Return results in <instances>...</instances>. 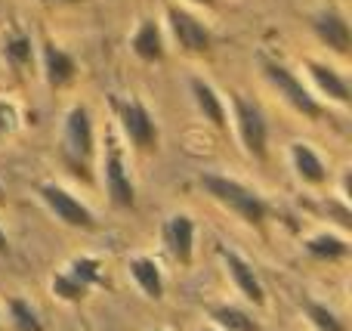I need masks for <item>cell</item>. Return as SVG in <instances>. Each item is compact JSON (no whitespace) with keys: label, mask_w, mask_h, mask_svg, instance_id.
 Segmentation results:
<instances>
[{"label":"cell","mask_w":352,"mask_h":331,"mask_svg":"<svg viewBox=\"0 0 352 331\" xmlns=\"http://www.w3.org/2000/svg\"><path fill=\"white\" fill-rule=\"evenodd\" d=\"M198 183L213 202L223 204L226 211H232V214L241 223H248V226L260 229L263 223L272 217V204H269L254 186L241 183V180L226 177V173H201Z\"/></svg>","instance_id":"6da1fadb"},{"label":"cell","mask_w":352,"mask_h":331,"mask_svg":"<svg viewBox=\"0 0 352 331\" xmlns=\"http://www.w3.org/2000/svg\"><path fill=\"white\" fill-rule=\"evenodd\" d=\"M62 158L78 177L90 180L93 158H96V130H93L90 109L80 103H74L62 121Z\"/></svg>","instance_id":"7a4b0ae2"},{"label":"cell","mask_w":352,"mask_h":331,"mask_svg":"<svg viewBox=\"0 0 352 331\" xmlns=\"http://www.w3.org/2000/svg\"><path fill=\"white\" fill-rule=\"evenodd\" d=\"M105 146H102V183L105 195L118 211H130L136 204V183L130 177L127 155H124V142L115 130H105Z\"/></svg>","instance_id":"3957f363"},{"label":"cell","mask_w":352,"mask_h":331,"mask_svg":"<svg viewBox=\"0 0 352 331\" xmlns=\"http://www.w3.org/2000/svg\"><path fill=\"white\" fill-rule=\"evenodd\" d=\"M263 78H266L269 87H272V90L278 93L297 115H303L306 121H322L324 118V103H318L316 93H312L309 87H306L303 81L285 65V62L269 59L266 56V59H263Z\"/></svg>","instance_id":"277c9868"},{"label":"cell","mask_w":352,"mask_h":331,"mask_svg":"<svg viewBox=\"0 0 352 331\" xmlns=\"http://www.w3.org/2000/svg\"><path fill=\"white\" fill-rule=\"evenodd\" d=\"M115 118H118V127H121L124 140L136 152H158V140H161L158 118L152 115V109L140 96L115 99Z\"/></svg>","instance_id":"5b68a950"},{"label":"cell","mask_w":352,"mask_h":331,"mask_svg":"<svg viewBox=\"0 0 352 331\" xmlns=\"http://www.w3.org/2000/svg\"><path fill=\"white\" fill-rule=\"evenodd\" d=\"M105 285L102 264L96 257H74L62 266L59 273H53L50 279V291L65 303H80L93 288Z\"/></svg>","instance_id":"8992f818"},{"label":"cell","mask_w":352,"mask_h":331,"mask_svg":"<svg viewBox=\"0 0 352 331\" xmlns=\"http://www.w3.org/2000/svg\"><path fill=\"white\" fill-rule=\"evenodd\" d=\"M229 103H232V121H235V134L241 149L250 158L263 161L269 149V121L263 115V109L254 99L244 96V93H232Z\"/></svg>","instance_id":"52a82bcc"},{"label":"cell","mask_w":352,"mask_h":331,"mask_svg":"<svg viewBox=\"0 0 352 331\" xmlns=\"http://www.w3.org/2000/svg\"><path fill=\"white\" fill-rule=\"evenodd\" d=\"M37 195H41V202L47 204V211L59 223H65V226H72V229H84V233L96 229V217H93V211L87 208L74 192H68L65 186L47 180V183L37 186Z\"/></svg>","instance_id":"ba28073f"},{"label":"cell","mask_w":352,"mask_h":331,"mask_svg":"<svg viewBox=\"0 0 352 331\" xmlns=\"http://www.w3.org/2000/svg\"><path fill=\"white\" fill-rule=\"evenodd\" d=\"M167 28H170L176 47L188 56H207L213 47V34L201 19H195L188 10L170 3L167 6Z\"/></svg>","instance_id":"9c48e42d"},{"label":"cell","mask_w":352,"mask_h":331,"mask_svg":"<svg viewBox=\"0 0 352 331\" xmlns=\"http://www.w3.org/2000/svg\"><path fill=\"white\" fill-rule=\"evenodd\" d=\"M309 28H312V34L318 37V43H324L331 53L349 56L352 28H349V19L343 16V10H337V6H322L318 12H312Z\"/></svg>","instance_id":"30bf717a"},{"label":"cell","mask_w":352,"mask_h":331,"mask_svg":"<svg viewBox=\"0 0 352 331\" xmlns=\"http://www.w3.org/2000/svg\"><path fill=\"white\" fill-rule=\"evenodd\" d=\"M217 254H219V260H223L226 273H229L232 285L241 291L244 301L254 303V307H266V291H263V282H260V276L254 273L250 260L241 257L235 248H226V245H219Z\"/></svg>","instance_id":"8fae6325"},{"label":"cell","mask_w":352,"mask_h":331,"mask_svg":"<svg viewBox=\"0 0 352 331\" xmlns=\"http://www.w3.org/2000/svg\"><path fill=\"white\" fill-rule=\"evenodd\" d=\"M195 233H198V226H195V220L188 214H170L164 220V226H161V242H164L167 254L176 260L179 266H192L195 260Z\"/></svg>","instance_id":"7c38bea8"},{"label":"cell","mask_w":352,"mask_h":331,"mask_svg":"<svg viewBox=\"0 0 352 331\" xmlns=\"http://www.w3.org/2000/svg\"><path fill=\"white\" fill-rule=\"evenodd\" d=\"M188 93H192V103H195V109H198V115L204 118L213 130L226 134V130H229V111H226V103L217 93V87H213L210 81H204L201 74H192V78H188Z\"/></svg>","instance_id":"4fadbf2b"},{"label":"cell","mask_w":352,"mask_h":331,"mask_svg":"<svg viewBox=\"0 0 352 331\" xmlns=\"http://www.w3.org/2000/svg\"><path fill=\"white\" fill-rule=\"evenodd\" d=\"M303 65H306V74H309L312 87L318 90L322 99H328V103H334V105H349L352 103L349 81L343 78L337 68L324 65V62H318V59H306Z\"/></svg>","instance_id":"5bb4252c"},{"label":"cell","mask_w":352,"mask_h":331,"mask_svg":"<svg viewBox=\"0 0 352 331\" xmlns=\"http://www.w3.org/2000/svg\"><path fill=\"white\" fill-rule=\"evenodd\" d=\"M41 65H43V78H47V84L53 87V90L68 87L74 81V74H78V62H74V56L68 53V50L56 47L53 41H47L41 47Z\"/></svg>","instance_id":"9a60e30c"},{"label":"cell","mask_w":352,"mask_h":331,"mask_svg":"<svg viewBox=\"0 0 352 331\" xmlns=\"http://www.w3.org/2000/svg\"><path fill=\"white\" fill-rule=\"evenodd\" d=\"M287 158H291V167H294L300 183H306V186L328 183V164H324V158L309 146V142H303V140L294 142V146L287 149Z\"/></svg>","instance_id":"2e32d148"},{"label":"cell","mask_w":352,"mask_h":331,"mask_svg":"<svg viewBox=\"0 0 352 331\" xmlns=\"http://www.w3.org/2000/svg\"><path fill=\"white\" fill-rule=\"evenodd\" d=\"M130 50H133V56L140 62H148V65L161 62V59H164V53H167L161 25L155 22V19H142V22L136 25L133 37H130Z\"/></svg>","instance_id":"e0dca14e"},{"label":"cell","mask_w":352,"mask_h":331,"mask_svg":"<svg viewBox=\"0 0 352 331\" xmlns=\"http://www.w3.org/2000/svg\"><path fill=\"white\" fill-rule=\"evenodd\" d=\"M127 270H130V276H133L136 288H140L146 297H152V301H161V297H164V273H161V266L155 257L136 254V257H130Z\"/></svg>","instance_id":"ac0fdd59"},{"label":"cell","mask_w":352,"mask_h":331,"mask_svg":"<svg viewBox=\"0 0 352 331\" xmlns=\"http://www.w3.org/2000/svg\"><path fill=\"white\" fill-rule=\"evenodd\" d=\"M303 248H306V254H309L312 260H328V264L349 257V242H346V235H343V233H331V229L309 235V239L303 242Z\"/></svg>","instance_id":"d6986e66"},{"label":"cell","mask_w":352,"mask_h":331,"mask_svg":"<svg viewBox=\"0 0 352 331\" xmlns=\"http://www.w3.org/2000/svg\"><path fill=\"white\" fill-rule=\"evenodd\" d=\"M210 319H213V328H219V331H263L260 322H256L248 310L235 307V303L210 307Z\"/></svg>","instance_id":"ffe728a7"},{"label":"cell","mask_w":352,"mask_h":331,"mask_svg":"<svg viewBox=\"0 0 352 331\" xmlns=\"http://www.w3.org/2000/svg\"><path fill=\"white\" fill-rule=\"evenodd\" d=\"M3 59L12 68H25L34 59V43H31V37L25 31H12V34L3 37Z\"/></svg>","instance_id":"44dd1931"},{"label":"cell","mask_w":352,"mask_h":331,"mask_svg":"<svg viewBox=\"0 0 352 331\" xmlns=\"http://www.w3.org/2000/svg\"><path fill=\"white\" fill-rule=\"evenodd\" d=\"M303 313H306V319L312 322V328H316V331H346V325H343L340 316H337L334 310H331L328 303H322V301L306 297V301H303Z\"/></svg>","instance_id":"7402d4cb"},{"label":"cell","mask_w":352,"mask_h":331,"mask_svg":"<svg viewBox=\"0 0 352 331\" xmlns=\"http://www.w3.org/2000/svg\"><path fill=\"white\" fill-rule=\"evenodd\" d=\"M6 310H10V322L16 331H43V322H41V316H37V310L31 307V301L12 297V301L6 303Z\"/></svg>","instance_id":"603a6c76"},{"label":"cell","mask_w":352,"mask_h":331,"mask_svg":"<svg viewBox=\"0 0 352 331\" xmlns=\"http://www.w3.org/2000/svg\"><path fill=\"white\" fill-rule=\"evenodd\" d=\"M318 214H324V220L337 223V226L343 229V233H349L352 229V208L346 198H324V202H318Z\"/></svg>","instance_id":"cb8c5ba5"},{"label":"cell","mask_w":352,"mask_h":331,"mask_svg":"<svg viewBox=\"0 0 352 331\" xmlns=\"http://www.w3.org/2000/svg\"><path fill=\"white\" fill-rule=\"evenodd\" d=\"M16 127H19V109H16V103H10V99H0V136L12 134Z\"/></svg>","instance_id":"d4e9b609"},{"label":"cell","mask_w":352,"mask_h":331,"mask_svg":"<svg viewBox=\"0 0 352 331\" xmlns=\"http://www.w3.org/2000/svg\"><path fill=\"white\" fill-rule=\"evenodd\" d=\"M6 254H10V239H6L3 226H0V257H6Z\"/></svg>","instance_id":"484cf974"},{"label":"cell","mask_w":352,"mask_h":331,"mask_svg":"<svg viewBox=\"0 0 352 331\" xmlns=\"http://www.w3.org/2000/svg\"><path fill=\"white\" fill-rule=\"evenodd\" d=\"M188 3H195V6H207V10H210V6H217V0H188Z\"/></svg>","instance_id":"4316f807"},{"label":"cell","mask_w":352,"mask_h":331,"mask_svg":"<svg viewBox=\"0 0 352 331\" xmlns=\"http://www.w3.org/2000/svg\"><path fill=\"white\" fill-rule=\"evenodd\" d=\"M47 3H78V0H47Z\"/></svg>","instance_id":"83f0119b"},{"label":"cell","mask_w":352,"mask_h":331,"mask_svg":"<svg viewBox=\"0 0 352 331\" xmlns=\"http://www.w3.org/2000/svg\"><path fill=\"white\" fill-rule=\"evenodd\" d=\"M201 331H219V328H213V325H210V328H201Z\"/></svg>","instance_id":"f1b7e54d"},{"label":"cell","mask_w":352,"mask_h":331,"mask_svg":"<svg viewBox=\"0 0 352 331\" xmlns=\"http://www.w3.org/2000/svg\"><path fill=\"white\" fill-rule=\"evenodd\" d=\"M0 204H3V189H0Z\"/></svg>","instance_id":"f546056e"}]
</instances>
